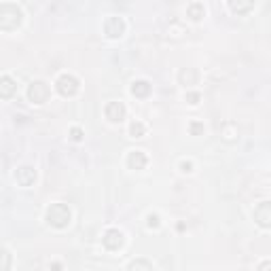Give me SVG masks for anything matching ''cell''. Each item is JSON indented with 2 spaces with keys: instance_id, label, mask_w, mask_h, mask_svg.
<instances>
[{
  "instance_id": "cell-1",
  "label": "cell",
  "mask_w": 271,
  "mask_h": 271,
  "mask_svg": "<svg viewBox=\"0 0 271 271\" xmlns=\"http://www.w3.org/2000/svg\"><path fill=\"white\" fill-rule=\"evenodd\" d=\"M22 20H24V13L17 5H11V3H5L0 7V30L3 32H13L22 26Z\"/></svg>"
},
{
  "instance_id": "cell-2",
  "label": "cell",
  "mask_w": 271,
  "mask_h": 271,
  "mask_svg": "<svg viewBox=\"0 0 271 271\" xmlns=\"http://www.w3.org/2000/svg\"><path fill=\"white\" fill-rule=\"evenodd\" d=\"M72 221V212L66 204H51L47 208V223L56 229H66Z\"/></svg>"
},
{
  "instance_id": "cell-3",
  "label": "cell",
  "mask_w": 271,
  "mask_h": 271,
  "mask_svg": "<svg viewBox=\"0 0 271 271\" xmlns=\"http://www.w3.org/2000/svg\"><path fill=\"white\" fill-rule=\"evenodd\" d=\"M51 98V87L45 81H32L28 87V100L34 104H45Z\"/></svg>"
},
{
  "instance_id": "cell-4",
  "label": "cell",
  "mask_w": 271,
  "mask_h": 271,
  "mask_svg": "<svg viewBox=\"0 0 271 271\" xmlns=\"http://www.w3.org/2000/svg\"><path fill=\"white\" fill-rule=\"evenodd\" d=\"M56 89L58 94L64 96V98H70L79 92V79L72 77V75H62L58 81H56Z\"/></svg>"
},
{
  "instance_id": "cell-5",
  "label": "cell",
  "mask_w": 271,
  "mask_h": 271,
  "mask_svg": "<svg viewBox=\"0 0 271 271\" xmlns=\"http://www.w3.org/2000/svg\"><path fill=\"white\" fill-rule=\"evenodd\" d=\"M252 216H255V223L261 229H271V202H261L252 212Z\"/></svg>"
},
{
  "instance_id": "cell-6",
  "label": "cell",
  "mask_w": 271,
  "mask_h": 271,
  "mask_svg": "<svg viewBox=\"0 0 271 271\" xmlns=\"http://www.w3.org/2000/svg\"><path fill=\"white\" fill-rule=\"evenodd\" d=\"M104 34L108 36V39H121V36L125 34V22L121 20V17H108V20L104 22Z\"/></svg>"
},
{
  "instance_id": "cell-7",
  "label": "cell",
  "mask_w": 271,
  "mask_h": 271,
  "mask_svg": "<svg viewBox=\"0 0 271 271\" xmlns=\"http://www.w3.org/2000/svg\"><path fill=\"white\" fill-rule=\"evenodd\" d=\"M102 242H104V246L108 250H121L123 244H125V236H123V231H119V229H108L104 233Z\"/></svg>"
},
{
  "instance_id": "cell-8",
  "label": "cell",
  "mask_w": 271,
  "mask_h": 271,
  "mask_svg": "<svg viewBox=\"0 0 271 271\" xmlns=\"http://www.w3.org/2000/svg\"><path fill=\"white\" fill-rule=\"evenodd\" d=\"M104 115H106L108 121L121 123L125 119V115H128V111H125V104L123 102H108L106 108H104Z\"/></svg>"
},
{
  "instance_id": "cell-9",
  "label": "cell",
  "mask_w": 271,
  "mask_h": 271,
  "mask_svg": "<svg viewBox=\"0 0 271 271\" xmlns=\"http://www.w3.org/2000/svg\"><path fill=\"white\" fill-rule=\"evenodd\" d=\"M15 180L20 187H32L36 180V170L30 166H20L15 170Z\"/></svg>"
},
{
  "instance_id": "cell-10",
  "label": "cell",
  "mask_w": 271,
  "mask_h": 271,
  "mask_svg": "<svg viewBox=\"0 0 271 271\" xmlns=\"http://www.w3.org/2000/svg\"><path fill=\"white\" fill-rule=\"evenodd\" d=\"M149 164V157L142 151H130L128 153V168L130 170H144Z\"/></svg>"
},
{
  "instance_id": "cell-11",
  "label": "cell",
  "mask_w": 271,
  "mask_h": 271,
  "mask_svg": "<svg viewBox=\"0 0 271 271\" xmlns=\"http://www.w3.org/2000/svg\"><path fill=\"white\" fill-rule=\"evenodd\" d=\"M231 13L236 15H248L252 9H255V0H227Z\"/></svg>"
},
{
  "instance_id": "cell-12",
  "label": "cell",
  "mask_w": 271,
  "mask_h": 271,
  "mask_svg": "<svg viewBox=\"0 0 271 271\" xmlns=\"http://www.w3.org/2000/svg\"><path fill=\"white\" fill-rule=\"evenodd\" d=\"M15 92H17V83L11 79V77H3L0 79V98H5V100H9V98H13L15 96Z\"/></svg>"
},
{
  "instance_id": "cell-13",
  "label": "cell",
  "mask_w": 271,
  "mask_h": 271,
  "mask_svg": "<svg viewBox=\"0 0 271 271\" xmlns=\"http://www.w3.org/2000/svg\"><path fill=\"white\" fill-rule=\"evenodd\" d=\"M178 79H180V83H183L185 87H191V85H197V81H200V75H197L195 68H185V70H180Z\"/></svg>"
},
{
  "instance_id": "cell-14",
  "label": "cell",
  "mask_w": 271,
  "mask_h": 271,
  "mask_svg": "<svg viewBox=\"0 0 271 271\" xmlns=\"http://www.w3.org/2000/svg\"><path fill=\"white\" fill-rule=\"evenodd\" d=\"M149 94H151V83L149 81L140 79V81H134L132 83V96H136V98H147Z\"/></svg>"
},
{
  "instance_id": "cell-15",
  "label": "cell",
  "mask_w": 271,
  "mask_h": 271,
  "mask_svg": "<svg viewBox=\"0 0 271 271\" xmlns=\"http://www.w3.org/2000/svg\"><path fill=\"white\" fill-rule=\"evenodd\" d=\"M187 15H189V20H193V22H200V20H204L206 9H204V5H200V3H193V5H189V9H187Z\"/></svg>"
},
{
  "instance_id": "cell-16",
  "label": "cell",
  "mask_w": 271,
  "mask_h": 271,
  "mask_svg": "<svg viewBox=\"0 0 271 271\" xmlns=\"http://www.w3.org/2000/svg\"><path fill=\"white\" fill-rule=\"evenodd\" d=\"M144 134H147V128H144L142 121H132L130 123V136L132 138H142Z\"/></svg>"
},
{
  "instance_id": "cell-17",
  "label": "cell",
  "mask_w": 271,
  "mask_h": 271,
  "mask_svg": "<svg viewBox=\"0 0 271 271\" xmlns=\"http://www.w3.org/2000/svg\"><path fill=\"white\" fill-rule=\"evenodd\" d=\"M128 269H153V263L140 259V261H132V263L128 265Z\"/></svg>"
},
{
  "instance_id": "cell-18",
  "label": "cell",
  "mask_w": 271,
  "mask_h": 271,
  "mask_svg": "<svg viewBox=\"0 0 271 271\" xmlns=\"http://www.w3.org/2000/svg\"><path fill=\"white\" fill-rule=\"evenodd\" d=\"M200 100H202V96L197 94V92H187L185 94V102L191 104V106H197V104H200Z\"/></svg>"
},
{
  "instance_id": "cell-19",
  "label": "cell",
  "mask_w": 271,
  "mask_h": 271,
  "mask_svg": "<svg viewBox=\"0 0 271 271\" xmlns=\"http://www.w3.org/2000/svg\"><path fill=\"white\" fill-rule=\"evenodd\" d=\"M189 132H191L193 136H200V134H204V123H200V121H193V123L189 125Z\"/></svg>"
},
{
  "instance_id": "cell-20",
  "label": "cell",
  "mask_w": 271,
  "mask_h": 271,
  "mask_svg": "<svg viewBox=\"0 0 271 271\" xmlns=\"http://www.w3.org/2000/svg\"><path fill=\"white\" fill-rule=\"evenodd\" d=\"M161 221H159V216L157 214H149V219H147V227L149 229H159Z\"/></svg>"
},
{
  "instance_id": "cell-21",
  "label": "cell",
  "mask_w": 271,
  "mask_h": 271,
  "mask_svg": "<svg viewBox=\"0 0 271 271\" xmlns=\"http://www.w3.org/2000/svg\"><path fill=\"white\" fill-rule=\"evenodd\" d=\"M83 136H85V134H83V130H81V128H72V130H70V140L81 142V140H83Z\"/></svg>"
},
{
  "instance_id": "cell-22",
  "label": "cell",
  "mask_w": 271,
  "mask_h": 271,
  "mask_svg": "<svg viewBox=\"0 0 271 271\" xmlns=\"http://www.w3.org/2000/svg\"><path fill=\"white\" fill-rule=\"evenodd\" d=\"M180 170H183L185 174H189V172H193V164L191 161H183V164H180Z\"/></svg>"
},
{
  "instance_id": "cell-23",
  "label": "cell",
  "mask_w": 271,
  "mask_h": 271,
  "mask_svg": "<svg viewBox=\"0 0 271 271\" xmlns=\"http://www.w3.org/2000/svg\"><path fill=\"white\" fill-rule=\"evenodd\" d=\"M3 257H5V263H3V267H0V269L7 271V269H9V252H7V250L3 252Z\"/></svg>"
},
{
  "instance_id": "cell-24",
  "label": "cell",
  "mask_w": 271,
  "mask_h": 271,
  "mask_svg": "<svg viewBox=\"0 0 271 271\" xmlns=\"http://www.w3.org/2000/svg\"><path fill=\"white\" fill-rule=\"evenodd\" d=\"M265 267H271V261H265V263L259 265V269H265Z\"/></svg>"
}]
</instances>
